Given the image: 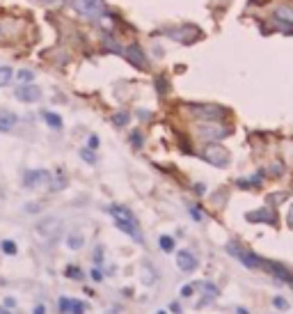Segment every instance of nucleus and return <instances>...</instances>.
I'll list each match as a JSON object with an SVG mask.
<instances>
[{
	"instance_id": "1",
	"label": "nucleus",
	"mask_w": 293,
	"mask_h": 314,
	"mask_svg": "<svg viewBox=\"0 0 293 314\" xmlns=\"http://www.w3.org/2000/svg\"><path fill=\"white\" fill-rule=\"evenodd\" d=\"M110 213L112 218H115V223H117V227H119L124 234H131L135 241H142V234H140V227H138V220L133 218V213H131L129 209H124V207H110Z\"/></svg>"
},
{
	"instance_id": "2",
	"label": "nucleus",
	"mask_w": 293,
	"mask_h": 314,
	"mask_svg": "<svg viewBox=\"0 0 293 314\" xmlns=\"http://www.w3.org/2000/svg\"><path fill=\"white\" fill-rule=\"evenodd\" d=\"M190 113L199 117L202 122H220L227 115V110L216 104H190Z\"/></svg>"
},
{
	"instance_id": "3",
	"label": "nucleus",
	"mask_w": 293,
	"mask_h": 314,
	"mask_svg": "<svg viewBox=\"0 0 293 314\" xmlns=\"http://www.w3.org/2000/svg\"><path fill=\"white\" fill-rule=\"evenodd\" d=\"M71 5L76 12L85 14L89 18H99L105 14V7H103V0H71Z\"/></svg>"
},
{
	"instance_id": "4",
	"label": "nucleus",
	"mask_w": 293,
	"mask_h": 314,
	"mask_svg": "<svg viewBox=\"0 0 293 314\" xmlns=\"http://www.w3.org/2000/svg\"><path fill=\"white\" fill-rule=\"evenodd\" d=\"M204 158L216 167H227L229 165V151H227L224 147H220V145H216V142L204 147Z\"/></svg>"
},
{
	"instance_id": "5",
	"label": "nucleus",
	"mask_w": 293,
	"mask_h": 314,
	"mask_svg": "<svg viewBox=\"0 0 293 314\" xmlns=\"http://www.w3.org/2000/svg\"><path fill=\"white\" fill-rule=\"evenodd\" d=\"M227 250L234 254V257H238L248 269H264V259L261 257H257L254 253H250V250H243L241 245H236V243H229L227 245Z\"/></svg>"
},
{
	"instance_id": "6",
	"label": "nucleus",
	"mask_w": 293,
	"mask_h": 314,
	"mask_svg": "<svg viewBox=\"0 0 293 314\" xmlns=\"http://www.w3.org/2000/svg\"><path fill=\"white\" fill-rule=\"evenodd\" d=\"M199 135L204 140H220L224 135H229V129L227 126H220L218 122H206L199 126Z\"/></svg>"
},
{
	"instance_id": "7",
	"label": "nucleus",
	"mask_w": 293,
	"mask_h": 314,
	"mask_svg": "<svg viewBox=\"0 0 293 314\" xmlns=\"http://www.w3.org/2000/svg\"><path fill=\"white\" fill-rule=\"evenodd\" d=\"M126 60H129L135 69H145L146 67V51H142V46H138V44L126 46Z\"/></svg>"
},
{
	"instance_id": "8",
	"label": "nucleus",
	"mask_w": 293,
	"mask_h": 314,
	"mask_svg": "<svg viewBox=\"0 0 293 314\" xmlns=\"http://www.w3.org/2000/svg\"><path fill=\"white\" fill-rule=\"evenodd\" d=\"M264 269L270 270V273H273L277 280H282V282H289V284H293V270H289L286 266H282V264L266 262V259H264Z\"/></svg>"
},
{
	"instance_id": "9",
	"label": "nucleus",
	"mask_w": 293,
	"mask_h": 314,
	"mask_svg": "<svg viewBox=\"0 0 293 314\" xmlns=\"http://www.w3.org/2000/svg\"><path fill=\"white\" fill-rule=\"evenodd\" d=\"M14 94H16V99L23 101V104H35L37 99L42 96V92H39L37 85H21V88H16Z\"/></svg>"
},
{
	"instance_id": "10",
	"label": "nucleus",
	"mask_w": 293,
	"mask_h": 314,
	"mask_svg": "<svg viewBox=\"0 0 293 314\" xmlns=\"http://www.w3.org/2000/svg\"><path fill=\"white\" fill-rule=\"evenodd\" d=\"M60 227H62L60 218H44L42 223L37 225V232L42 236H46V239H51V236H55L60 232Z\"/></svg>"
},
{
	"instance_id": "11",
	"label": "nucleus",
	"mask_w": 293,
	"mask_h": 314,
	"mask_svg": "<svg viewBox=\"0 0 293 314\" xmlns=\"http://www.w3.org/2000/svg\"><path fill=\"white\" fill-rule=\"evenodd\" d=\"M176 264H179V269L183 273H192V270L197 269V257L190 253V250H181V253L176 254Z\"/></svg>"
},
{
	"instance_id": "12",
	"label": "nucleus",
	"mask_w": 293,
	"mask_h": 314,
	"mask_svg": "<svg viewBox=\"0 0 293 314\" xmlns=\"http://www.w3.org/2000/svg\"><path fill=\"white\" fill-rule=\"evenodd\" d=\"M248 220H250V223H268V225H275L277 216H275V211H270V209H259V211L248 213Z\"/></svg>"
},
{
	"instance_id": "13",
	"label": "nucleus",
	"mask_w": 293,
	"mask_h": 314,
	"mask_svg": "<svg viewBox=\"0 0 293 314\" xmlns=\"http://www.w3.org/2000/svg\"><path fill=\"white\" fill-rule=\"evenodd\" d=\"M46 179H48V172H46V170H30V172H26V177H23V183H26L28 188H35V186L44 183Z\"/></svg>"
},
{
	"instance_id": "14",
	"label": "nucleus",
	"mask_w": 293,
	"mask_h": 314,
	"mask_svg": "<svg viewBox=\"0 0 293 314\" xmlns=\"http://www.w3.org/2000/svg\"><path fill=\"white\" fill-rule=\"evenodd\" d=\"M18 124V117L9 110H0V133H7L12 131L14 126Z\"/></svg>"
},
{
	"instance_id": "15",
	"label": "nucleus",
	"mask_w": 293,
	"mask_h": 314,
	"mask_svg": "<svg viewBox=\"0 0 293 314\" xmlns=\"http://www.w3.org/2000/svg\"><path fill=\"white\" fill-rule=\"evenodd\" d=\"M83 243H85V239H83L80 232H71V234L67 236V248H71V250H80Z\"/></svg>"
},
{
	"instance_id": "16",
	"label": "nucleus",
	"mask_w": 293,
	"mask_h": 314,
	"mask_svg": "<svg viewBox=\"0 0 293 314\" xmlns=\"http://www.w3.org/2000/svg\"><path fill=\"white\" fill-rule=\"evenodd\" d=\"M44 120L48 122V126H53V129H62V117L55 113H44Z\"/></svg>"
},
{
	"instance_id": "17",
	"label": "nucleus",
	"mask_w": 293,
	"mask_h": 314,
	"mask_svg": "<svg viewBox=\"0 0 293 314\" xmlns=\"http://www.w3.org/2000/svg\"><path fill=\"white\" fill-rule=\"evenodd\" d=\"M12 69L9 67H0V88H5V85H9V80H12Z\"/></svg>"
},
{
	"instance_id": "18",
	"label": "nucleus",
	"mask_w": 293,
	"mask_h": 314,
	"mask_svg": "<svg viewBox=\"0 0 293 314\" xmlns=\"http://www.w3.org/2000/svg\"><path fill=\"white\" fill-rule=\"evenodd\" d=\"M161 250H165V253H172V250H174V239H172V236H161Z\"/></svg>"
},
{
	"instance_id": "19",
	"label": "nucleus",
	"mask_w": 293,
	"mask_h": 314,
	"mask_svg": "<svg viewBox=\"0 0 293 314\" xmlns=\"http://www.w3.org/2000/svg\"><path fill=\"white\" fill-rule=\"evenodd\" d=\"M0 248H2V253L16 254V243H14V241H2V243H0Z\"/></svg>"
},
{
	"instance_id": "20",
	"label": "nucleus",
	"mask_w": 293,
	"mask_h": 314,
	"mask_svg": "<svg viewBox=\"0 0 293 314\" xmlns=\"http://www.w3.org/2000/svg\"><path fill=\"white\" fill-rule=\"evenodd\" d=\"M16 78H18V80H26V83H28V80H32V78H35V71L23 69V71H18V74H16Z\"/></svg>"
},
{
	"instance_id": "21",
	"label": "nucleus",
	"mask_w": 293,
	"mask_h": 314,
	"mask_svg": "<svg viewBox=\"0 0 293 314\" xmlns=\"http://www.w3.org/2000/svg\"><path fill=\"white\" fill-rule=\"evenodd\" d=\"M273 305H275L277 310H289V300H286V298H282V296H275Z\"/></svg>"
},
{
	"instance_id": "22",
	"label": "nucleus",
	"mask_w": 293,
	"mask_h": 314,
	"mask_svg": "<svg viewBox=\"0 0 293 314\" xmlns=\"http://www.w3.org/2000/svg\"><path fill=\"white\" fill-rule=\"evenodd\" d=\"M112 122L117 124V126H124V124L129 122V115H126V113H117L115 117H112Z\"/></svg>"
},
{
	"instance_id": "23",
	"label": "nucleus",
	"mask_w": 293,
	"mask_h": 314,
	"mask_svg": "<svg viewBox=\"0 0 293 314\" xmlns=\"http://www.w3.org/2000/svg\"><path fill=\"white\" fill-rule=\"evenodd\" d=\"M69 312L73 314H83V305L78 303V300H71V307H69Z\"/></svg>"
},
{
	"instance_id": "24",
	"label": "nucleus",
	"mask_w": 293,
	"mask_h": 314,
	"mask_svg": "<svg viewBox=\"0 0 293 314\" xmlns=\"http://www.w3.org/2000/svg\"><path fill=\"white\" fill-rule=\"evenodd\" d=\"M190 213H192V218H195V220H202V218H204V213H202L197 207H190Z\"/></svg>"
},
{
	"instance_id": "25",
	"label": "nucleus",
	"mask_w": 293,
	"mask_h": 314,
	"mask_svg": "<svg viewBox=\"0 0 293 314\" xmlns=\"http://www.w3.org/2000/svg\"><path fill=\"white\" fill-rule=\"evenodd\" d=\"M80 156L85 158L87 163H94V161H96V158H94V154H89V151H83V154H80Z\"/></svg>"
},
{
	"instance_id": "26",
	"label": "nucleus",
	"mask_w": 293,
	"mask_h": 314,
	"mask_svg": "<svg viewBox=\"0 0 293 314\" xmlns=\"http://www.w3.org/2000/svg\"><path fill=\"white\" fill-rule=\"evenodd\" d=\"M67 275H71V278H83V273H80L78 269H69L67 270Z\"/></svg>"
},
{
	"instance_id": "27",
	"label": "nucleus",
	"mask_w": 293,
	"mask_h": 314,
	"mask_svg": "<svg viewBox=\"0 0 293 314\" xmlns=\"http://www.w3.org/2000/svg\"><path fill=\"white\" fill-rule=\"evenodd\" d=\"M89 147H92V149L99 147V138H96V135H92V138H89Z\"/></svg>"
},
{
	"instance_id": "28",
	"label": "nucleus",
	"mask_w": 293,
	"mask_h": 314,
	"mask_svg": "<svg viewBox=\"0 0 293 314\" xmlns=\"http://www.w3.org/2000/svg\"><path fill=\"white\" fill-rule=\"evenodd\" d=\"M181 296H192V287H190V284L181 289Z\"/></svg>"
},
{
	"instance_id": "29",
	"label": "nucleus",
	"mask_w": 293,
	"mask_h": 314,
	"mask_svg": "<svg viewBox=\"0 0 293 314\" xmlns=\"http://www.w3.org/2000/svg\"><path fill=\"white\" fill-rule=\"evenodd\" d=\"M14 305H16V300H14V298H7V300H5V307H7V310H12Z\"/></svg>"
},
{
	"instance_id": "30",
	"label": "nucleus",
	"mask_w": 293,
	"mask_h": 314,
	"mask_svg": "<svg viewBox=\"0 0 293 314\" xmlns=\"http://www.w3.org/2000/svg\"><path fill=\"white\" fill-rule=\"evenodd\" d=\"M133 145H135V147L142 145V142H140V133H133Z\"/></svg>"
},
{
	"instance_id": "31",
	"label": "nucleus",
	"mask_w": 293,
	"mask_h": 314,
	"mask_svg": "<svg viewBox=\"0 0 293 314\" xmlns=\"http://www.w3.org/2000/svg\"><path fill=\"white\" fill-rule=\"evenodd\" d=\"M32 314H46V307H44V305H37V307H35V312H32Z\"/></svg>"
},
{
	"instance_id": "32",
	"label": "nucleus",
	"mask_w": 293,
	"mask_h": 314,
	"mask_svg": "<svg viewBox=\"0 0 293 314\" xmlns=\"http://www.w3.org/2000/svg\"><path fill=\"white\" fill-rule=\"evenodd\" d=\"M289 223L293 225V207H291V211H289Z\"/></svg>"
},
{
	"instance_id": "33",
	"label": "nucleus",
	"mask_w": 293,
	"mask_h": 314,
	"mask_svg": "<svg viewBox=\"0 0 293 314\" xmlns=\"http://www.w3.org/2000/svg\"><path fill=\"white\" fill-rule=\"evenodd\" d=\"M0 314H9L7 310H5V307H0Z\"/></svg>"
},
{
	"instance_id": "34",
	"label": "nucleus",
	"mask_w": 293,
	"mask_h": 314,
	"mask_svg": "<svg viewBox=\"0 0 293 314\" xmlns=\"http://www.w3.org/2000/svg\"><path fill=\"white\" fill-rule=\"evenodd\" d=\"M158 314H165V312H158Z\"/></svg>"
},
{
	"instance_id": "35",
	"label": "nucleus",
	"mask_w": 293,
	"mask_h": 314,
	"mask_svg": "<svg viewBox=\"0 0 293 314\" xmlns=\"http://www.w3.org/2000/svg\"><path fill=\"white\" fill-rule=\"evenodd\" d=\"M291 287H293V284H291Z\"/></svg>"
}]
</instances>
